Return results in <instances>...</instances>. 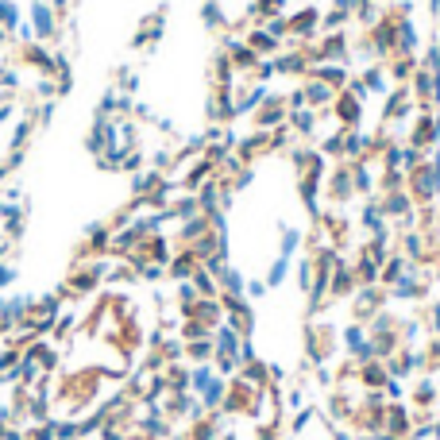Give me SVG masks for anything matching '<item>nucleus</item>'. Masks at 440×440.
I'll use <instances>...</instances> for the list:
<instances>
[{"mask_svg": "<svg viewBox=\"0 0 440 440\" xmlns=\"http://www.w3.org/2000/svg\"><path fill=\"white\" fill-rule=\"evenodd\" d=\"M340 348V336L336 329H332L329 321H309L305 324V359L313 363V367H324L332 356H336Z\"/></svg>", "mask_w": 440, "mask_h": 440, "instance_id": "f257e3e1", "label": "nucleus"}, {"mask_svg": "<svg viewBox=\"0 0 440 440\" xmlns=\"http://www.w3.org/2000/svg\"><path fill=\"white\" fill-rule=\"evenodd\" d=\"M286 120H290V97H286V93H266V97L251 109V128L255 131H271Z\"/></svg>", "mask_w": 440, "mask_h": 440, "instance_id": "f03ea898", "label": "nucleus"}, {"mask_svg": "<svg viewBox=\"0 0 440 440\" xmlns=\"http://www.w3.org/2000/svg\"><path fill=\"white\" fill-rule=\"evenodd\" d=\"M406 194L414 197V209L440 201V186H436V174H433V162H429V159L421 162V166L406 170Z\"/></svg>", "mask_w": 440, "mask_h": 440, "instance_id": "7ed1b4c3", "label": "nucleus"}, {"mask_svg": "<svg viewBox=\"0 0 440 440\" xmlns=\"http://www.w3.org/2000/svg\"><path fill=\"white\" fill-rule=\"evenodd\" d=\"M321 194L329 197V205H348L351 197H356V189H351V162H336V170L332 174H324V186Z\"/></svg>", "mask_w": 440, "mask_h": 440, "instance_id": "20e7f679", "label": "nucleus"}, {"mask_svg": "<svg viewBox=\"0 0 440 440\" xmlns=\"http://www.w3.org/2000/svg\"><path fill=\"white\" fill-rule=\"evenodd\" d=\"M414 120V116H409ZM440 139V124L433 120V112H417V120L409 124V136H406V147H417V151H433Z\"/></svg>", "mask_w": 440, "mask_h": 440, "instance_id": "39448f33", "label": "nucleus"}, {"mask_svg": "<svg viewBox=\"0 0 440 440\" xmlns=\"http://www.w3.org/2000/svg\"><path fill=\"white\" fill-rule=\"evenodd\" d=\"M356 382L363 386V394H386V386H390V371H386V363H382V359H367V363H359Z\"/></svg>", "mask_w": 440, "mask_h": 440, "instance_id": "423d86ee", "label": "nucleus"}, {"mask_svg": "<svg viewBox=\"0 0 440 440\" xmlns=\"http://www.w3.org/2000/svg\"><path fill=\"white\" fill-rule=\"evenodd\" d=\"M332 112H336V124L340 131H356L359 120H363V101H356L348 89L336 93V101H332Z\"/></svg>", "mask_w": 440, "mask_h": 440, "instance_id": "0eeeda50", "label": "nucleus"}, {"mask_svg": "<svg viewBox=\"0 0 440 440\" xmlns=\"http://www.w3.org/2000/svg\"><path fill=\"white\" fill-rule=\"evenodd\" d=\"M197 266H201V259L194 255V247H178V251L170 255V263H166V274L174 282H189L197 274Z\"/></svg>", "mask_w": 440, "mask_h": 440, "instance_id": "6e6552de", "label": "nucleus"}, {"mask_svg": "<svg viewBox=\"0 0 440 440\" xmlns=\"http://www.w3.org/2000/svg\"><path fill=\"white\" fill-rule=\"evenodd\" d=\"M406 112H414V93H409V85H394V93L382 104V128H386L390 120H401Z\"/></svg>", "mask_w": 440, "mask_h": 440, "instance_id": "1a4fd4ad", "label": "nucleus"}, {"mask_svg": "<svg viewBox=\"0 0 440 440\" xmlns=\"http://www.w3.org/2000/svg\"><path fill=\"white\" fill-rule=\"evenodd\" d=\"M375 201H379V213L386 220H406L409 213H414V197H409L406 189H398V194H382Z\"/></svg>", "mask_w": 440, "mask_h": 440, "instance_id": "9d476101", "label": "nucleus"}, {"mask_svg": "<svg viewBox=\"0 0 440 440\" xmlns=\"http://www.w3.org/2000/svg\"><path fill=\"white\" fill-rule=\"evenodd\" d=\"M436 398H440L436 382L425 375V379H417L414 386H409V394H406V406H409V409H436Z\"/></svg>", "mask_w": 440, "mask_h": 440, "instance_id": "9b49d317", "label": "nucleus"}, {"mask_svg": "<svg viewBox=\"0 0 440 440\" xmlns=\"http://www.w3.org/2000/svg\"><path fill=\"white\" fill-rule=\"evenodd\" d=\"M301 97H305V109L321 112L324 104L336 101V89H329V85L317 81V78H301Z\"/></svg>", "mask_w": 440, "mask_h": 440, "instance_id": "f8f14e48", "label": "nucleus"}, {"mask_svg": "<svg viewBox=\"0 0 440 440\" xmlns=\"http://www.w3.org/2000/svg\"><path fill=\"white\" fill-rule=\"evenodd\" d=\"M271 151V136L266 131H255V136H247L244 143H236V162H244V166H251L259 155Z\"/></svg>", "mask_w": 440, "mask_h": 440, "instance_id": "ddd939ff", "label": "nucleus"}, {"mask_svg": "<svg viewBox=\"0 0 440 440\" xmlns=\"http://www.w3.org/2000/svg\"><path fill=\"white\" fill-rule=\"evenodd\" d=\"M305 78H317V81H324L329 85V89H344V85L351 81V74L348 70H340V66H329V62H321V66H309V74H305Z\"/></svg>", "mask_w": 440, "mask_h": 440, "instance_id": "4468645a", "label": "nucleus"}, {"mask_svg": "<svg viewBox=\"0 0 440 440\" xmlns=\"http://www.w3.org/2000/svg\"><path fill=\"white\" fill-rule=\"evenodd\" d=\"M351 263V274H356V286L363 290V286H379V263L375 259H367L363 251H356V259H348Z\"/></svg>", "mask_w": 440, "mask_h": 440, "instance_id": "2eb2a0df", "label": "nucleus"}, {"mask_svg": "<svg viewBox=\"0 0 440 440\" xmlns=\"http://www.w3.org/2000/svg\"><path fill=\"white\" fill-rule=\"evenodd\" d=\"M181 356H186L189 363H213V336H205V340H189V344H181Z\"/></svg>", "mask_w": 440, "mask_h": 440, "instance_id": "dca6fc26", "label": "nucleus"}, {"mask_svg": "<svg viewBox=\"0 0 440 440\" xmlns=\"http://www.w3.org/2000/svg\"><path fill=\"white\" fill-rule=\"evenodd\" d=\"M274 74H290V78H305L309 74V62H305V54H282L279 62H274Z\"/></svg>", "mask_w": 440, "mask_h": 440, "instance_id": "f3484780", "label": "nucleus"}, {"mask_svg": "<svg viewBox=\"0 0 440 440\" xmlns=\"http://www.w3.org/2000/svg\"><path fill=\"white\" fill-rule=\"evenodd\" d=\"M286 124H290V131H301V136H309V131L317 128V112H313V109H294Z\"/></svg>", "mask_w": 440, "mask_h": 440, "instance_id": "a211bd4d", "label": "nucleus"}, {"mask_svg": "<svg viewBox=\"0 0 440 440\" xmlns=\"http://www.w3.org/2000/svg\"><path fill=\"white\" fill-rule=\"evenodd\" d=\"M247 46H251V51L263 59V54H274V51H279V39H274L271 31H251V35H247Z\"/></svg>", "mask_w": 440, "mask_h": 440, "instance_id": "6ab92c4d", "label": "nucleus"}, {"mask_svg": "<svg viewBox=\"0 0 440 440\" xmlns=\"http://www.w3.org/2000/svg\"><path fill=\"white\" fill-rule=\"evenodd\" d=\"M313 24H317V16H313V12H301V16H294V20H286V31L298 35V39H309V35H313Z\"/></svg>", "mask_w": 440, "mask_h": 440, "instance_id": "aec40b11", "label": "nucleus"}, {"mask_svg": "<svg viewBox=\"0 0 440 440\" xmlns=\"http://www.w3.org/2000/svg\"><path fill=\"white\" fill-rule=\"evenodd\" d=\"M359 81H363V89H367V93H386V89H382V85H386V70H382V62L371 66V70H363Z\"/></svg>", "mask_w": 440, "mask_h": 440, "instance_id": "412c9836", "label": "nucleus"}, {"mask_svg": "<svg viewBox=\"0 0 440 440\" xmlns=\"http://www.w3.org/2000/svg\"><path fill=\"white\" fill-rule=\"evenodd\" d=\"M31 16H35V27H39V35L43 39H51L59 27H54V16H51V8H43V4H35L31 8Z\"/></svg>", "mask_w": 440, "mask_h": 440, "instance_id": "4be33fe9", "label": "nucleus"}, {"mask_svg": "<svg viewBox=\"0 0 440 440\" xmlns=\"http://www.w3.org/2000/svg\"><path fill=\"white\" fill-rule=\"evenodd\" d=\"M317 51H321V62H340L344 54H348V51H344V39H340V35H332V39H324V43L317 46Z\"/></svg>", "mask_w": 440, "mask_h": 440, "instance_id": "5701e85b", "label": "nucleus"}, {"mask_svg": "<svg viewBox=\"0 0 440 440\" xmlns=\"http://www.w3.org/2000/svg\"><path fill=\"white\" fill-rule=\"evenodd\" d=\"M286 266H290V259H274V266H271V274H266V286H282V279H286Z\"/></svg>", "mask_w": 440, "mask_h": 440, "instance_id": "b1692460", "label": "nucleus"}, {"mask_svg": "<svg viewBox=\"0 0 440 440\" xmlns=\"http://www.w3.org/2000/svg\"><path fill=\"white\" fill-rule=\"evenodd\" d=\"M244 290L251 294V298H263V294H266V282H247Z\"/></svg>", "mask_w": 440, "mask_h": 440, "instance_id": "393cba45", "label": "nucleus"}, {"mask_svg": "<svg viewBox=\"0 0 440 440\" xmlns=\"http://www.w3.org/2000/svg\"><path fill=\"white\" fill-rule=\"evenodd\" d=\"M429 162H433V174H436V186H440V151L436 147L429 151Z\"/></svg>", "mask_w": 440, "mask_h": 440, "instance_id": "a878e982", "label": "nucleus"}]
</instances>
